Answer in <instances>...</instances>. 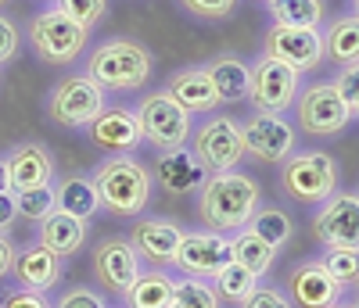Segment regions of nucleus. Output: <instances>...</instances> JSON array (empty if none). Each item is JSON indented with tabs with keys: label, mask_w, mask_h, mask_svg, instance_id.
Here are the masks:
<instances>
[{
	"label": "nucleus",
	"mask_w": 359,
	"mask_h": 308,
	"mask_svg": "<svg viewBox=\"0 0 359 308\" xmlns=\"http://www.w3.org/2000/svg\"><path fill=\"white\" fill-rule=\"evenodd\" d=\"M165 94H169L180 108H187L191 115H194V111H212V108L219 104L216 86H212V79H208L205 69H184V72H176V76L169 79V86H165Z\"/></svg>",
	"instance_id": "obj_22"
},
{
	"label": "nucleus",
	"mask_w": 359,
	"mask_h": 308,
	"mask_svg": "<svg viewBox=\"0 0 359 308\" xmlns=\"http://www.w3.org/2000/svg\"><path fill=\"white\" fill-rule=\"evenodd\" d=\"M29 40H33V47L43 61H50V65H69V61L86 47V29L54 8V11H43V15L33 18Z\"/></svg>",
	"instance_id": "obj_6"
},
{
	"label": "nucleus",
	"mask_w": 359,
	"mask_h": 308,
	"mask_svg": "<svg viewBox=\"0 0 359 308\" xmlns=\"http://www.w3.org/2000/svg\"><path fill=\"white\" fill-rule=\"evenodd\" d=\"M11 265H15V244L8 233H0V280L11 272Z\"/></svg>",
	"instance_id": "obj_43"
},
{
	"label": "nucleus",
	"mask_w": 359,
	"mask_h": 308,
	"mask_svg": "<svg viewBox=\"0 0 359 308\" xmlns=\"http://www.w3.org/2000/svg\"><path fill=\"white\" fill-rule=\"evenodd\" d=\"M269 15L277 25L316 29L323 18V0H269Z\"/></svg>",
	"instance_id": "obj_29"
},
{
	"label": "nucleus",
	"mask_w": 359,
	"mask_h": 308,
	"mask_svg": "<svg viewBox=\"0 0 359 308\" xmlns=\"http://www.w3.org/2000/svg\"><path fill=\"white\" fill-rule=\"evenodd\" d=\"M54 204L57 211H69L76 219H94L97 208H101V197H97V187L94 179H83V176H69L62 187L54 190Z\"/></svg>",
	"instance_id": "obj_27"
},
{
	"label": "nucleus",
	"mask_w": 359,
	"mask_h": 308,
	"mask_svg": "<svg viewBox=\"0 0 359 308\" xmlns=\"http://www.w3.org/2000/svg\"><path fill=\"white\" fill-rule=\"evenodd\" d=\"M230 258L241 265V269H248L255 280H259L262 272L273 269L277 248H273V244H266L262 237H255V233L245 226V230H237V233L230 237Z\"/></svg>",
	"instance_id": "obj_25"
},
{
	"label": "nucleus",
	"mask_w": 359,
	"mask_h": 308,
	"mask_svg": "<svg viewBox=\"0 0 359 308\" xmlns=\"http://www.w3.org/2000/svg\"><path fill=\"white\" fill-rule=\"evenodd\" d=\"M338 94L345 97V104L352 108V115H359V61L355 65H345V72L338 76Z\"/></svg>",
	"instance_id": "obj_38"
},
{
	"label": "nucleus",
	"mask_w": 359,
	"mask_h": 308,
	"mask_svg": "<svg viewBox=\"0 0 359 308\" xmlns=\"http://www.w3.org/2000/svg\"><path fill=\"white\" fill-rule=\"evenodd\" d=\"M331 308H341V304H331Z\"/></svg>",
	"instance_id": "obj_48"
},
{
	"label": "nucleus",
	"mask_w": 359,
	"mask_h": 308,
	"mask_svg": "<svg viewBox=\"0 0 359 308\" xmlns=\"http://www.w3.org/2000/svg\"><path fill=\"white\" fill-rule=\"evenodd\" d=\"M313 233L323 248L359 251V194H331L320 215L313 219Z\"/></svg>",
	"instance_id": "obj_12"
},
{
	"label": "nucleus",
	"mask_w": 359,
	"mask_h": 308,
	"mask_svg": "<svg viewBox=\"0 0 359 308\" xmlns=\"http://www.w3.org/2000/svg\"><path fill=\"white\" fill-rule=\"evenodd\" d=\"M54 187L50 183H43V187H29V190H15V211H18V219L25 223H43L47 215L54 211Z\"/></svg>",
	"instance_id": "obj_31"
},
{
	"label": "nucleus",
	"mask_w": 359,
	"mask_h": 308,
	"mask_svg": "<svg viewBox=\"0 0 359 308\" xmlns=\"http://www.w3.org/2000/svg\"><path fill=\"white\" fill-rule=\"evenodd\" d=\"M18 219V211H15V190H4L0 194V233H8Z\"/></svg>",
	"instance_id": "obj_42"
},
{
	"label": "nucleus",
	"mask_w": 359,
	"mask_h": 308,
	"mask_svg": "<svg viewBox=\"0 0 359 308\" xmlns=\"http://www.w3.org/2000/svg\"><path fill=\"white\" fill-rule=\"evenodd\" d=\"M169 308H219V294H216V287H208V280L187 276V280L176 284V298Z\"/></svg>",
	"instance_id": "obj_33"
},
{
	"label": "nucleus",
	"mask_w": 359,
	"mask_h": 308,
	"mask_svg": "<svg viewBox=\"0 0 359 308\" xmlns=\"http://www.w3.org/2000/svg\"><path fill=\"white\" fill-rule=\"evenodd\" d=\"M248 230L255 233V237H262L266 244H273V248H280V244H287L291 240V233H294V223L287 219V211H280V208H255V215L248 219Z\"/></svg>",
	"instance_id": "obj_30"
},
{
	"label": "nucleus",
	"mask_w": 359,
	"mask_h": 308,
	"mask_svg": "<svg viewBox=\"0 0 359 308\" xmlns=\"http://www.w3.org/2000/svg\"><path fill=\"white\" fill-rule=\"evenodd\" d=\"M323 54H331L338 65H355L359 61V15L338 18L331 33L323 36Z\"/></svg>",
	"instance_id": "obj_28"
},
{
	"label": "nucleus",
	"mask_w": 359,
	"mask_h": 308,
	"mask_svg": "<svg viewBox=\"0 0 359 308\" xmlns=\"http://www.w3.org/2000/svg\"><path fill=\"white\" fill-rule=\"evenodd\" d=\"M137 122H140V133L151 140L155 147L162 150H172V147H184L187 136H191V111L180 108L169 94H151L144 97L140 111H137Z\"/></svg>",
	"instance_id": "obj_7"
},
{
	"label": "nucleus",
	"mask_w": 359,
	"mask_h": 308,
	"mask_svg": "<svg viewBox=\"0 0 359 308\" xmlns=\"http://www.w3.org/2000/svg\"><path fill=\"white\" fill-rule=\"evenodd\" d=\"M266 54L291 65L294 72H309L316 69L323 54V36L316 29H294V25H273L266 36Z\"/></svg>",
	"instance_id": "obj_14"
},
{
	"label": "nucleus",
	"mask_w": 359,
	"mask_h": 308,
	"mask_svg": "<svg viewBox=\"0 0 359 308\" xmlns=\"http://www.w3.org/2000/svg\"><path fill=\"white\" fill-rule=\"evenodd\" d=\"M104 111V90L90 76H69L54 86V94L47 101V115L57 126H90Z\"/></svg>",
	"instance_id": "obj_5"
},
{
	"label": "nucleus",
	"mask_w": 359,
	"mask_h": 308,
	"mask_svg": "<svg viewBox=\"0 0 359 308\" xmlns=\"http://www.w3.org/2000/svg\"><path fill=\"white\" fill-rule=\"evenodd\" d=\"M54 308H108V304H104V298H101L97 290H90V287H72V290H65L62 298H57Z\"/></svg>",
	"instance_id": "obj_36"
},
{
	"label": "nucleus",
	"mask_w": 359,
	"mask_h": 308,
	"mask_svg": "<svg viewBox=\"0 0 359 308\" xmlns=\"http://www.w3.org/2000/svg\"><path fill=\"white\" fill-rule=\"evenodd\" d=\"M94 187L111 215H140L151 201V172L133 158H111L94 172Z\"/></svg>",
	"instance_id": "obj_2"
},
{
	"label": "nucleus",
	"mask_w": 359,
	"mask_h": 308,
	"mask_svg": "<svg viewBox=\"0 0 359 308\" xmlns=\"http://www.w3.org/2000/svg\"><path fill=\"white\" fill-rule=\"evenodd\" d=\"M57 11L69 15L76 25H83L90 33V29L101 22V15H104V0H57Z\"/></svg>",
	"instance_id": "obj_35"
},
{
	"label": "nucleus",
	"mask_w": 359,
	"mask_h": 308,
	"mask_svg": "<svg viewBox=\"0 0 359 308\" xmlns=\"http://www.w3.org/2000/svg\"><path fill=\"white\" fill-rule=\"evenodd\" d=\"M194 154L201 158L205 169L212 172H230L237 162L245 158V144H241V122L233 118H208L205 126L194 133Z\"/></svg>",
	"instance_id": "obj_11"
},
{
	"label": "nucleus",
	"mask_w": 359,
	"mask_h": 308,
	"mask_svg": "<svg viewBox=\"0 0 359 308\" xmlns=\"http://www.w3.org/2000/svg\"><path fill=\"white\" fill-rule=\"evenodd\" d=\"M259 204H262V190H259V183L245 172L230 169V172H216L212 179L201 183L198 211H201L205 226L216 230V233L245 230Z\"/></svg>",
	"instance_id": "obj_1"
},
{
	"label": "nucleus",
	"mask_w": 359,
	"mask_h": 308,
	"mask_svg": "<svg viewBox=\"0 0 359 308\" xmlns=\"http://www.w3.org/2000/svg\"><path fill=\"white\" fill-rule=\"evenodd\" d=\"M15 50H18V29L8 18H0V61H11Z\"/></svg>",
	"instance_id": "obj_41"
},
{
	"label": "nucleus",
	"mask_w": 359,
	"mask_h": 308,
	"mask_svg": "<svg viewBox=\"0 0 359 308\" xmlns=\"http://www.w3.org/2000/svg\"><path fill=\"white\" fill-rule=\"evenodd\" d=\"M187 11L201 15V18H226L233 8H237V0H184Z\"/></svg>",
	"instance_id": "obj_40"
},
{
	"label": "nucleus",
	"mask_w": 359,
	"mask_h": 308,
	"mask_svg": "<svg viewBox=\"0 0 359 308\" xmlns=\"http://www.w3.org/2000/svg\"><path fill=\"white\" fill-rule=\"evenodd\" d=\"M352 308H359V301H355V304H352Z\"/></svg>",
	"instance_id": "obj_47"
},
{
	"label": "nucleus",
	"mask_w": 359,
	"mask_h": 308,
	"mask_svg": "<svg viewBox=\"0 0 359 308\" xmlns=\"http://www.w3.org/2000/svg\"><path fill=\"white\" fill-rule=\"evenodd\" d=\"M0 308H54L40 290H29V287H15L4 294V301H0Z\"/></svg>",
	"instance_id": "obj_37"
},
{
	"label": "nucleus",
	"mask_w": 359,
	"mask_h": 308,
	"mask_svg": "<svg viewBox=\"0 0 359 308\" xmlns=\"http://www.w3.org/2000/svg\"><path fill=\"white\" fill-rule=\"evenodd\" d=\"M241 144L259 162H284L294 150V126L273 111H255L241 126Z\"/></svg>",
	"instance_id": "obj_13"
},
{
	"label": "nucleus",
	"mask_w": 359,
	"mask_h": 308,
	"mask_svg": "<svg viewBox=\"0 0 359 308\" xmlns=\"http://www.w3.org/2000/svg\"><path fill=\"white\" fill-rule=\"evenodd\" d=\"M176 298V280L162 269H151V272H140L137 284L123 294L126 308H169Z\"/></svg>",
	"instance_id": "obj_24"
},
{
	"label": "nucleus",
	"mask_w": 359,
	"mask_h": 308,
	"mask_svg": "<svg viewBox=\"0 0 359 308\" xmlns=\"http://www.w3.org/2000/svg\"><path fill=\"white\" fill-rule=\"evenodd\" d=\"M90 133H94V144L104 147V150H115V154H123V150H133L144 133H140V122L133 111L126 108H111V111H101L94 122H90Z\"/></svg>",
	"instance_id": "obj_20"
},
{
	"label": "nucleus",
	"mask_w": 359,
	"mask_h": 308,
	"mask_svg": "<svg viewBox=\"0 0 359 308\" xmlns=\"http://www.w3.org/2000/svg\"><path fill=\"white\" fill-rule=\"evenodd\" d=\"M352 122V108L338 94L334 83H316L309 86L298 101V126L313 136H334Z\"/></svg>",
	"instance_id": "obj_8"
},
{
	"label": "nucleus",
	"mask_w": 359,
	"mask_h": 308,
	"mask_svg": "<svg viewBox=\"0 0 359 308\" xmlns=\"http://www.w3.org/2000/svg\"><path fill=\"white\" fill-rule=\"evenodd\" d=\"M241 304H245V308H294L277 287H255Z\"/></svg>",
	"instance_id": "obj_39"
},
{
	"label": "nucleus",
	"mask_w": 359,
	"mask_h": 308,
	"mask_svg": "<svg viewBox=\"0 0 359 308\" xmlns=\"http://www.w3.org/2000/svg\"><path fill=\"white\" fill-rule=\"evenodd\" d=\"M280 187L298 204H323L331 194H338V165L323 150L291 154L280 169Z\"/></svg>",
	"instance_id": "obj_4"
},
{
	"label": "nucleus",
	"mask_w": 359,
	"mask_h": 308,
	"mask_svg": "<svg viewBox=\"0 0 359 308\" xmlns=\"http://www.w3.org/2000/svg\"><path fill=\"white\" fill-rule=\"evenodd\" d=\"M355 8H359V0H355Z\"/></svg>",
	"instance_id": "obj_49"
},
{
	"label": "nucleus",
	"mask_w": 359,
	"mask_h": 308,
	"mask_svg": "<svg viewBox=\"0 0 359 308\" xmlns=\"http://www.w3.org/2000/svg\"><path fill=\"white\" fill-rule=\"evenodd\" d=\"M11 190V172H8V158H0V194Z\"/></svg>",
	"instance_id": "obj_44"
},
{
	"label": "nucleus",
	"mask_w": 359,
	"mask_h": 308,
	"mask_svg": "<svg viewBox=\"0 0 359 308\" xmlns=\"http://www.w3.org/2000/svg\"><path fill=\"white\" fill-rule=\"evenodd\" d=\"M155 179H158V187L169 197H187L191 190H198L205 183V165H201L198 154H191L187 147H172V150H165L158 158Z\"/></svg>",
	"instance_id": "obj_17"
},
{
	"label": "nucleus",
	"mask_w": 359,
	"mask_h": 308,
	"mask_svg": "<svg viewBox=\"0 0 359 308\" xmlns=\"http://www.w3.org/2000/svg\"><path fill=\"white\" fill-rule=\"evenodd\" d=\"M352 287H359V280H355V284H352Z\"/></svg>",
	"instance_id": "obj_46"
},
{
	"label": "nucleus",
	"mask_w": 359,
	"mask_h": 308,
	"mask_svg": "<svg viewBox=\"0 0 359 308\" xmlns=\"http://www.w3.org/2000/svg\"><path fill=\"white\" fill-rule=\"evenodd\" d=\"M327 265V272L334 276L341 287H352L359 280V251L348 248H327V258H320Z\"/></svg>",
	"instance_id": "obj_34"
},
{
	"label": "nucleus",
	"mask_w": 359,
	"mask_h": 308,
	"mask_svg": "<svg viewBox=\"0 0 359 308\" xmlns=\"http://www.w3.org/2000/svg\"><path fill=\"white\" fill-rule=\"evenodd\" d=\"M8 172H11V190H29V187H43L54 176L50 150L43 144H18L8 154Z\"/></svg>",
	"instance_id": "obj_21"
},
{
	"label": "nucleus",
	"mask_w": 359,
	"mask_h": 308,
	"mask_svg": "<svg viewBox=\"0 0 359 308\" xmlns=\"http://www.w3.org/2000/svg\"><path fill=\"white\" fill-rule=\"evenodd\" d=\"M4 4H8V0H0V8H4Z\"/></svg>",
	"instance_id": "obj_45"
},
{
	"label": "nucleus",
	"mask_w": 359,
	"mask_h": 308,
	"mask_svg": "<svg viewBox=\"0 0 359 308\" xmlns=\"http://www.w3.org/2000/svg\"><path fill=\"white\" fill-rule=\"evenodd\" d=\"M94 272H97V280H101L104 290L123 298L137 284V276L144 269H140V255H137L133 244L126 237H111V240L101 244L97 255H94Z\"/></svg>",
	"instance_id": "obj_15"
},
{
	"label": "nucleus",
	"mask_w": 359,
	"mask_h": 308,
	"mask_svg": "<svg viewBox=\"0 0 359 308\" xmlns=\"http://www.w3.org/2000/svg\"><path fill=\"white\" fill-rule=\"evenodd\" d=\"M86 76L101 90H137L151 76V54L133 40H111L90 54Z\"/></svg>",
	"instance_id": "obj_3"
},
{
	"label": "nucleus",
	"mask_w": 359,
	"mask_h": 308,
	"mask_svg": "<svg viewBox=\"0 0 359 308\" xmlns=\"http://www.w3.org/2000/svg\"><path fill=\"white\" fill-rule=\"evenodd\" d=\"M11 272H15L18 287H29V290L47 294V290L57 287V280H62V258H57L54 251H47L43 244L36 240V244H29L25 251L15 255Z\"/></svg>",
	"instance_id": "obj_18"
},
{
	"label": "nucleus",
	"mask_w": 359,
	"mask_h": 308,
	"mask_svg": "<svg viewBox=\"0 0 359 308\" xmlns=\"http://www.w3.org/2000/svg\"><path fill=\"white\" fill-rule=\"evenodd\" d=\"M298 94V72L284 61L262 54L255 65H252V83H248V101L259 108V111H287L291 101Z\"/></svg>",
	"instance_id": "obj_9"
},
{
	"label": "nucleus",
	"mask_w": 359,
	"mask_h": 308,
	"mask_svg": "<svg viewBox=\"0 0 359 308\" xmlns=\"http://www.w3.org/2000/svg\"><path fill=\"white\" fill-rule=\"evenodd\" d=\"M255 287H259V280H255L248 269L237 265V262H230V265L219 269V276H216V294H219V301H237V304H241Z\"/></svg>",
	"instance_id": "obj_32"
},
{
	"label": "nucleus",
	"mask_w": 359,
	"mask_h": 308,
	"mask_svg": "<svg viewBox=\"0 0 359 308\" xmlns=\"http://www.w3.org/2000/svg\"><path fill=\"white\" fill-rule=\"evenodd\" d=\"M208 79L216 86L219 101H248V83H252V69L237 57H216L212 65H205Z\"/></svg>",
	"instance_id": "obj_26"
},
{
	"label": "nucleus",
	"mask_w": 359,
	"mask_h": 308,
	"mask_svg": "<svg viewBox=\"0 0 359 308\" xmlns=\"http://www.w3.org/2000/svg\"><path fill=\"white\" fill-rule=\"evenodd\" d=\"M287 290L298 308H331L341 298V284L327 272L323 262H302L287 272Z\"/></svg>",
	"instance_id": "obj_16"
},
{
	"label": "nucleus",
	"mask_w": 359,
	"mask_h": 308,
	"mask_svg": "<svg viewBox=\"0 0 359 308\" xmlns=\"http://www.w3.org/2000/svg\"><path fill=\"white\" fill-rule=\"evenodd\" d=\"M180 237H184V230H180L176 223L169 219H144L130 230V244L137 248L140 258L155 262V265H165L176 258V248H180Z\"/></svg>",
	"instance_id": "obj_19"
},
{
	"label": "nucleus",
	"mask_w": 359,
	"mask_h": 308,
	"mask_svg": "<svg viewBox=\"0 0 359 308\" xmlns=\"http://www.w3.org/2000/svg\"><path fill=\"white\" fill-rule=\"evenodd\" d=\"M230 258V237L216 233V230H201V233H184L172 265L184 269L194 280H216L219 269H226Z\"/></svg>",
	"instance_id": "obj_10"
},
{
	"label": "nucleus",
	"mask_w": 359,
	"mask_h": 308,
	"mask_svg": "<svg viewBox=\"0 0 359 308\" xmlns=\"http://www.w3.org/2000/svg\"><path fill=\"white\" fill-rule=\"evenodd\" d=\"M83 240H86V223L83 219H76V215H69V211H50L47 219L40 223V244L47 251H54L57 258H72L79 248H83Z\"/></svg>",
	"instance_id": "obj_23"
}]
</instances>
